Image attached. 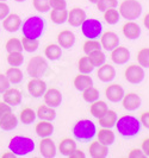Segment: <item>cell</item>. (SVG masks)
Segmentation results:
<instances>
[{
	"mask_svg": "<svg viewBox=\"0 0 149 158\" xmlns=\"http://www.w3.org/2000/svg\"><path fill=\"white\" fill-rule=\"evenodd\" d=\"M118 132L123 137H134L141 130V123L140 120L131 115H124L119 118L116 123Z\"/></svg>",
	"mask_w": 149,
	"mask_h": 158,
	"instance_id": "obj_1",
	"label": "cell"
},
{
	"mask_svg": "<svg viewBox=\"0 0 149 158\" xmlns=\"http://www.w3.org/2000/svg\"><path fill=\"white\" fill-rule=\"evenodd\" d=\"M43 29H44V20L38 16H32L25 20L22 31H23L24 37L37 40L42 36Z\"/></svg>",
	"mask_w": 149,
	"mask_h": 158,
	"instance_id": "obj_2",
	"label": "cell"
},
{
	"mask_svg": "<svg viewBox=\"0 0 149 158\" xmlns=\"http://www.w3.org/2000/svg\"><path fill=\"white\" fill-rule=\"evenodd\" d=\"M95 133H97L95 125L88 119L79 120L73 127V135L78 140L88 142L95 135Z\"/></svg>",
	"mask_w": 149,
	"mask_h": 158,
	"instance_id": "obj_3",
	"label": "cell"
},
{
	"mask_svg": "<svg viewBox=\"0 0 149 158\" xmlns=\"http://www.w3.org/2000/svg\"><path fill=\"white\" fill-rule=\"evenodd\" d=\"M8 149L16 156H25V155L33 151L35 143L31 138L23 137V135H17V137H13L11 139V142L8 144Z\"/></svg>",
	"mask_w": 149,
	"mask_h": 158,
	"instance_id": "obj_4",
	"label": "cell"
},
{
	"mask_svg": "<svg viewBox=\"0 0 149 158\" xmlns=\"http://www.w3.org/2000/svg\"><path fill=\"white\" fill-rule=\"evenodd\" d=\"M142 13V6L137 0H124L119 6V15L128 20L137 19Z\"/></svg>",
	"mask_w": 149,
	"mask_h": 158,
	"instance_id": "obj_5",
	"label": "cell"
},
{
	"mask_svg": "<svg viewBox=\"0 0 149 158\" xmlns=\"http://www.w3.org/2000/svg\"><path fill=\"white\" fill-rule=\"evenodd\" d=\"M103 30L102 23L98 19H85L81 24V31L88 40H95L100 36Z\"/></svg>",
	"mask_w": 149,
	"mask_h": 158,
	"instance_id": "obj_6",
	"label": "cell"
},
{
	"mask_svg": "<svg viewBox=\"0 0 149 158\" xmlns=\"http://www.w3.org/2000/svg\"><path fill=\"white\" fill-rule=\"evenodd\" d=\"M48 69L47 61L41 57V56H35L28 63V73L31 77H39L42 76Z\"/></svg>",
	"mask_w": 149,
	"mask_h": 158,
	"instance_id": "obj_7",
	"label": "cell"
},
{
	"mask_svg": "<svg viewBox=\"0 0 149 158\" xmlns=\"http://www.w3.org/2000/svg\"><path fill=\"white\" fill-rule=\"evenodd\" d=\"M125 79L128 82L133 83V85H137L141 83L143 79H144V70L141 65L138 64H131L125 69Z\"/></svg>",
	"mask_w": 149,
	"mask_h": 158,
	"instance_id": "obj_8",
	"label": "cell"
},
{
	"mask_svg": "<svg viewBox=\"0 0 149 158\" xmlns=\"http://www.w3.org/2000/svg\"><path fill=\"white\" fill-rule=\"evenodd\" d=\"M28 90L29 93L35 96V98H39L44 94V92L47 90V85L44 81L39 79V77H32L29 83H28Z\"/></svg>",
	"mask_w": 149,
	"mask_h": 158,
	"instance_id": "obj_9",
	"label": "cell"
},
{
	"mask_svg": "<svg viewBox=\"0 0 149 158\" xmlns=\"http://www.w3.org/2000/svg\"><path fill=\"white\" fill-rule=\"evenodd\" d=\"M111 60L116 64H125L130 60V51L125 47H116L111 51Z\"/></svg>",
	"mask_w": 149,
	"mask_h": 158,
	"instance_id": "obj_10",
	"label": "cell"
},
{
	"mask_svg": "<svg viewBox=\"0 0 149 158\" xmlns=\"http://www.w3.org/2000/svg\"><path fill=\"white\" fill-rule=\"evenodd\" d=\"M44 102L47 103L49 107H57L61 105L62 101V94L59 89L56 88H49L44 92Z\"/></svg>",
	"mask_w": 149,
	"mask_h": 158,
	"instance_id": "obj_11",
	"label": "cell"
},
{
	"mask_svg": "<svg viewBox=\"0 0 149 158\" xmlns=\"http://www.w3.org/2000/svg\"><path fill=\"white\" fill-rule=\"evenodd\" d=\"M100 43H102V48H104L105 50L112 51L115 48L118 47V44H119V37H118L115 32L107 31L102 36Z\"/></svg>",
	"mask_w": 149,
	"mask_h": 158,
	"instance_id": "obj_12",
	"label": "cell"
},
{
	"mask_svg": "<svg viewBox=\"0 0 149 158\" xmlns=\"http://www.w3.org/2000/svg\"><path fill=\"white\" fill-rule=\"evenodd\" d=\"M39 151L41 155L46 158H51L55 157L56 155V145L55 143L53 142L50 138H43L41 143H39Z\"/></svg>",
	"mask_w": 149,
	"mask_h": 158,
	"instance_id": "obj_13",
	"label": "cell"
},
{
	"mask_svg": "<svg viewBox=\"0 0 149 158\" xmlns=\"http://www.w3.org/2000/svg\"><path fill=\"white\" fill-rule=\"evenodd\" d=\"M105 96L111 102H118L124 96V89L119 85H111L105 89Z\"/></svg>",
	"mask_w": 149,
	"mask_h": 158,
	"instance_id": "obj_14",
	"label": "cell"
},
{
	"mask_svg": "<svg viewBox=\"0 0 149 158\" xmlns=\"http://www.w3.org/2000/svg\"><path fill=\"white\" fill-rule=\"evenodd\" d=\"M85 19H86V12L82 8L75 7L71 10V12H68L67 22L71 24L72 26H80L84 23Z\"/></svg>",
	"mask_w": 149,
	"mask_h": 158,
	"instance_id": "obj_15",
	"label": "cell"
},
{
	"mask_svg": "<svg viewBox=\"0 0 149 158\" xmlns=\"http://www.w3.org/2000/svg\"><path fill=\"white\" fill-rule=\"evenodd\" d=\"M22 25V19L20 17L16 15V13H10L5 19H4V23L2 26L4 29L8 32H16L18 31V29Z\"/></svg>",
	"mask_w": 149,
	"mask_h": 158,
	"instance_id": "obj_16",
	"label": "cell"
},
{
	"mask_svg": "<svg viewBox=\"0 0 149 158\" xmlns=\"http://www.w3.org/2000/svg\"><path fill=\"white\" fill-rule=\"evenodd\" d=\"M122 103L123 107L128 111H136L141 106V98L135 93H129L123 96Z\"/></svg>",
	"mask_w": 149,
	"mask_h": 158,
	"instance_id": "obj_17",
	"label": "cell"
},
{
	"mask_svg": "<svg viewBox=\"0 0 149 158\" xmlns=\"http://www.w3.org/2000/svg\"><path fill=\"white\" fill-rule=\"evenodd\" d=\"M2 94L4 101L10 106H17L22 102V93L16 88H8Z\"/></svg>",
	"mask_w": 149,
	"mask_h": 158,
	"instance_id": "obj_18",
	"label": "cell"
},
{
	"mask_svg": "<svg viewBox=\"0 0 149 158\" xmlns=\"http://www.w3.org/2000/svg\"><path fill=\"white\" fill-rule=\"evenodd\" d=\"M90 156L93 158H105L109 153V149L106 145H104L103 143L93 142L90 145Z\"/></svg>",
	"mask_w": 149,
	"mask_h": 158,
	"instance_id": "obj_19",
	"label": "cell"
},
{
	"mask_svg": "<svg viewBox=\"0 0 149 158\" xmlns=\"http://www.w3.org/2000/svg\"><path fill=\"white\" fill-rule=\"evenodd\" d=\"M57 42H59V45L61 48H66V49H69L74 45L75 43V36L74 33L69 30H63L59 33L57 36Z\"/></svg>",
	"mask_w": 149,
	"mask_h": 158,
	"instance_id": "obj_20",
	"label": "cell"
},
{
	"mask_svg": "<svg viewBox=\"0 0 149 158\" xmlns=\"http://www.w3.org/2000/svg\"><path fill=\"white\" fill-rule=\"evenodd\" d=\"M116 76V70L115 68L110 64H103L100 65L99 70H98V77L103 82H110L115 79Z\"/></svg>",
	"mask_w": 149,
	"mask_h": 158,
	"instance_id": "obj_21",
	"label": "cell"
},
{
	"mask_svg": "<svg viewBox=\"0 0 149 158\" xmlns=\"http://www.w3.org/2000/svg\"><path fill=\"white\" fill-rule=\"evenodd\" d=\"M123 33L129 40H137L140 37V35H141V29L136 23L128 22V23L123 25Z\"/></svg>",
	"mask_w": 149,
	"mask_h": 158,
	"instance_id": "obj_22",
	"label": "cell"
},
{
	"mask_svg": "<svg viewBox=\"0 0 149 158\" xmlns=\"http://www.w3.org/2000/svg\"><path fill=\"white\" fill-rule=\"evenodd\" d=\"M17 125H18V119L15 114H12V112L0 118V128L4 131H11L16 128Z\"/></svg>",
	"mask_w": 149,
	"mask_h": 158,
	"instance_id": "obj_23",
	"label": "cell"
},
{
	"mask_svg": "<svg viewBox=\"0 0 149 158\" xmlns=\"http://www.w3.org/2000/svg\"><path fill=\"white\" fill-rule=\"evenodd\" d=\"M117 123V114L115 111H107L103 114L99 118V125L102 127H106V128H111L112 126H115Z\"/></svg>",
	"mask_w": 149,
	"mask_h": 158,
	"instance_id": "obj_24",
	"label": "cell"
},
{
	"mask_svg": "<svg viewBox=\"0 0 149 158\" xmlns=\"http://www.w3.org/2000/svg\"><path fill=\"white\" fill-rule=\"evenodd\" d=\"M74 86L78 90H85L86 88L93 86V81L91 79V76H88L87 74L80 73L78 76H75L74 79Z\"/></svg>",
	"mask_w": 149,
	"mask_h": 158,
	"instance_id": "obj_25",
	"label": "cell"
},
{
	"mask_svg": "<svg viewBox=\"0 0 149 158\" xmlns=\"http://www.w3.org/2000/svg\"><path fill=\"white\" fill-rule=\"evenodd\" d=\"M53 132H54V126L48 120H41L38 124L36 125V133L39 137H42V138H46V137L51 135Z\"/></svg>",
	"mask_w": 149,
	"mask_h": 158,
	"instance_id": "obj_26",
	"label": "cell"
},
{
	"mask_svg": "<svg viewBox=\"0 0 149 158\" xmlns=\"http://www.w3.org/2000/svg\"><path fill=\"white\" fill-rule=\"evenodd\" d=\"M36 114L41 120H48V121L54 120L56 117V112L54 107H49V106H44V105L39 106Z\"/></svg>",
	"mask_w": 149,
	"mask_h": 158,
	"instance_id": "obj_27",
	"label": "cell"
},
{
	"mask_svg": "<svg viewBox=\"0 0 149 158\" xmlns=\"http://www.w3.org/2000/svg\"><path fill=\"white\" fill-rule=\"evenodd\" d=\"M77 149V143L71 138H64L59 145V150L63 156H69L73 151Z\"/></svg>",
	"mask_w": 149,
	"mask_h": 158,
	"instance_id": "obj_28",
	"label": "cell"
},
{
	"mask_svg": "<svg viewBox=\"0 0 149 158\" xmlns=\"http://www.w3.org/2000/svg\"><path fill=\"white\" fill-rule=\"evenodd\" d=\"M98 140L103 143L104 145H106V146L112 145L115 142V133L111 130L104 127L102 130H99V132H98Z\"/></svg>",
	"mask_w": 149,
	"mask_h": 158,
	"instance_id": "obj_29",
	"label": "cell"
},
{
	"mask_svg": "<svg viewBox=\"0 0 149 158\" xmlns=\"http://www.w3.org/2000/svg\"><path fill=\"white\" fill-rule=\"evenodd\" d=\"M107 105L105 101H102V100H95L94 102H92L91 105V114L93 115L94 118H100L105 112L107 111Z\"/></svg>",
	"mask_w": 149,
	"mask_h": 158,
	"instance_id": "obj_30",
	"label": "cell"
},
{
	"mask_svg": "<svg viewBox=\"0 0 149 158\" xmlns=\"http://www.w3.org/2000/svg\"><path fill=\"white\" fill-rule=\"evenodd\" d=\"M5 75L7 76L8 81L11 83H13V85H17V83L22 82V80H23V73H22V70L18 67H11V68H8Z\"/></svg>",
	"mask_w": 149,
	"mask_h": 158,
	"instance_id": "obj_31",
	"label": "cell"
},
{
	"mask_svg": "<svg viewBox=\"0 0 149 158\" xmlns=\"http://www.w3.org/2000/svg\"><path fill=\"white\" fill-rule=\"evenodd\" d=\"M44 54H46V56H47L49 60L56 61V60H59V58L61 57V55H62L61 47L57 45V44H49V45L46 48Z\"/></svg>",
	"mask_w": 149,
	"mask_h": 158,
	"instance_id": "obj_32",
	"label": "cell"
},
{
	"mask_svg": "<svg viewBox=\"0 0 149 158\" xmlns=\"http://www.w3.org/2000/svg\"><path fill=\"white\" fill-rule=\"evenodd\" d=\"M78 68L80 73H82V74H90V73L93 71L94 65H93V63L91 62V60H90L88 56H84V57H81V58L79 60Z\"/></svg>",
	"mask_w": 149,
	"mask_h": 158,
	"instance_id": "obj_33",
	"label": "cell"
},
{
	"mask_svg": "<svg viewBox=\"0 0 149 158\" xmlns=\"http://www.w3.org/2000/svg\"><path fill=\"white\" fill-rule=\"evenodd\" d=\"M82 99L86 102H94L95 100L99 99V90L94 87H88L85 90H82Z\"/></svg>",
	"mask_w": 149,
	"mask_h": 158,
	"instance_id": "obj_34",
	"label": "cell"
},
{
	"mask_svg": "<svg viewBox=\"0 0 149 158\" xmlns=\"http://www.w3.org/2000/svg\"><path fill=\"white\" fill-rule=\"evenodd\" d=\"M67 17H68V12L66 8L64 10H53L50 13V18L55 24H63L67 20Z\"/></svg>",
	"mask_w": 149,
	"mask_h": 158,
	"instance_id": "obj_35",
	"label": "cell"
},
{
	"mask_svg": "<svg viewBox=\"0 0 149 158\" xmlns=\"http://www.w3.org/2000/svg\"><path fill=\"white\" fill-rule=\"evenodd\" d=\"M102 50V43L97 40H88L84 44V52L86 55H90L94 51Z\"/></svg>",
	"mask_w": 149,
	"mask_h": 158,
	"instance_id": "obj_36",
	"label": "cell"
},
{
	"mask_svg": "<svg viewBox=\"0 0 149 158\" xmlns=\"http://www.w3.org/2000/svg\"><path fill=\"white\" fill-rule=\"evenodd\" d=\"M37 117V114L33 112V110L31 108H29V107H26V108H24L23 111L20 112V115H19V118H20V121L25 124V125H29V124H31L32 121L36 119Z\"/></svg>",
	"mask_w": 149,
	"mask_h": 158,
	"instance_id": "obj_37",
	"label": "cell"
},
{
	"mask_svg": "<svg viewBox=\"0 0 149 158\" xmlns=\"http://www.w3.org/2000/svg\"><path fill=\"white\" fill-rule=\"evenodd\" d=\"M119 12H118L116 8H110V10H106L105 12H104V19H105V22L107 24H110V25H115V24L118 23V20H119Z\"/></svg>",
	"mask_w": 149,
	"mask_h": 158,
	"instance_id": "obj_38",
	"label": "cell"
},
{
	"mask_svg": "<svg viewBox=\"0 0 149 158\" xmlns=\"http://www.w3.org/2000/svg\"><path fill=\"white\" fill-rule=\"evenodd\" d=\"M6 51L7 52H22L23 51V45H22V40L18 38H11L6 43Z\"/></svg>",
	"mask_w": 149,
	"mask_h": 158,
	"instance_id": "obj_39",
	"label": "cell"
},
{
	"mask_svg": "<svg viewBox=\"0 0 149 158\" xmlns=\"http://www.w3.org/2000/svg\"><path fill=\"white\" fill-rule=\"evenodd\" d=\"M24 62V56L22 52H8L7 63L11 67H19Z\"/></svg>",
	"mask_w": 149,
	"mask_h": 158,
	"instance_id": "obj_40",
	"label": "cell"
},
{
	"mask_svg": "<svg viewBox=\"0 0 149 158\" xmlns=\"http://www.w3.org/2000/svg\"><path fill=\"white\" fill-rule=\"evenodd\" d=\"M137 61L142 68H149V48H143L138 51Z\"/></svg>",
	"mask_w": 149,
	"mask_h": 158,
	"instance_id": "obj_41",
	"label": "cell"
},
{
	"mask_svg": "<svg viewBox=\"0 0 149 158\" xmlns=\"http://www.w3.org/2000/svg\"><path fill=\"white\" fill-rule=\"evenodd\" d=\"M22 45L23 49L28 52H33L37 50L38 48V40H32V38H28V37H24L22 40Z\"/></svg>",
	"mask_w": 149,
	"mask_h": 158,
	"instance_id": "obj_42",
	"label": "cell"
},
{
	"mask_svg": "<svg viewBox=\"0 0 149 158\" xmlns=\"http://www.w3.org/2000/svg\"><path fill=\"white\" fill-rule=\"evenodd\" d=\"M88 57H90V60L93 63L94 67H100V65H103V64L105 63V60H106V57L102 52V50H98V51H94L92 54H90Z\"/></svg>",
	"mask_w": 149,
	"mask_h": 158,
	"instance_id": "obj_43",
	"label": "cell"
},
{
	"mask_svg": "<svg viewBox=\"0 0 149 158\" xmlns=\"http://www.w3.org/2000/svg\"><path fill=\"white\" fill-rule=\"evenodd\" d=\"M117 5V0H99L97 2V7L100 12H105L106 10H110V8H116Z\"/></svg>",
	"mask_w": 149,
	"mask_h": 158,
	"instance_id": "obj_44",
	"label": "cell"
},
{
	"mask_svg": "<svg viewBox=\"0 0 149 158\" xmlns=\"http://www.w3.org/2000/svg\"><path fill=\"white\" fill-rule=\"evenodd\" d=\"M33 7L38 12L46 13L50 10V0H32Z\"/></svg>",
	"mask_w": 149,
	"mask_h": 158,
	"instance_id": "obj_45",
	"label": "cell"
},
{
	"mask_svg": "<svg viewBox=\"0 0 149 158\" xmlns=\"http://www.w3.org/2000/svg\"><path fill=\"white\" fill-rule=\"evenodd\" d=\"M10 85H11V82L8 81L7 76L4 74H0V94H2L6 89H8Z\"/></svg>",
	"mask_w": 149,
	"mask_h": 158,
	"instance_id": "obj_46",
	"label": "cell"
},
{
	"mask_svg": "<svg viewBox=\"0 0 149 158\" xmlns=\"http://www.w3.org/2000/svg\"><path fill=\"white\" fill-rule=\"evenodd\" d=\"M50 7L54 10H64L67 7L66 0H50Z\"/></svg>",
	"mask_w": 149,
	"mask_h": 158,
	"instance_id": "obj_47",
	"label": "cell"
},
{
	"mask_svg": "<svg viewBox=\"0 0 149 158\" xmlns=\"http://www.w3.org/2000/svg\"><path fill=\"white\" fill-rule=\"evenodd\" d=\"M10 15V7L5 4V1H0V20H4Z\"/></svg>",
	"mask_w": 149,
	"mask_h": 158,
	"instance_id": "obj_48",
	"label": "cell"
},
{
	"mask_svg": "<svg viewBox=\"0 0 149 158\" xmlns=\"http://www.w3.org/2000/svg\"><path fill=\"white\" fill-rule=\"evenodd\" d=\"M11 112H12V108H11V106L8 103H6L5 101L0 102V118L8 114V113H11Z\"/></svg>",
	"mask_w": 149,
	"mask_h": 158,
	"instance_id": "obj_49",
	"label": "cell"
},
{
	"mask_svg": "<svg viewBox=\"0 0 149 158\" xmlns=\"http://www.w3.org/2000/svg\"><path fill=\"white\" fill-rule=\"evenodd\" d=\"M129 157L130 158H143L146 157V155H144V152L140 149H134V150L130 151V153H129Z\"/></svg>",
	"mask_w": 149,
	"mask_h": 158,
	"instance_id": "obj_50",
	"label": "cell"
},
{
	"mask_svg": "<svg viewBox=\"0 0 149 158\" xmlns=\"http://www.w3.org/2000/svg\"><path fill=\"white\" fill-rule=\"evenodd\" d=\"M140 123L143 124V126L149 128V112H144L142 113L141 119H140Z\"/></svg>",
	"mask_w": 149,
	"mask_h": 158,
	"instance_id": "obj_51",
	"label": "cell"
},
{
	"mask_svg": "<svg viewBox=\"0 0 149 158\" xmlns=\"http://www.w3.org/2000/svg\"><path fill=\"white\" fill-rule=\"evenodd\" d=\"M142 151L144 152L146 157H149V138L144 139L142 143Z\"/></svg>",
	"mask_w": 149,
	"mask_h": 158,
	"instance_id": "obj_52",
	"label": "cell"
},
{
	"mask_svg": "<svg viewBox=\"0 0 149 158\" xmlns=\"http://www.w3.org/2000/svg\"><path fill=\"white\" fill-rule=\"evenodd\" d=\"M68 157H71V158H84L85 157V153H84L81 150H77V149H75V150L73 151Z\"/></svg>",
	"mask_w": 149,
	"mask_h": 158,
	"instance_id": "obj_53",
	"label": "cell"
},
{
	"mask_svg": "<svg viewBox=\"0 0 149 158\" xmlns=\"http://www.w3.org/2000/svg\"><path fill=\"white\" fill-rule=\"evenodd\" d=\"M143 24H144V26L149 30V13H147L146 17H144V19H143Z\"/></svg>",
	"mask_w": 149,
	"mask_h": 158,
	"instance_id": "obj_54",
	"label": "cell"
},
{
	"mask_svg": "<svg viewBox=\"0 0 149 158\" xmlns=\"http://www.w3.org/2000/svg\"><path fill=\"white\" fill-rule=\"evenodd\" d=\"M1 157H2V158H7V157L15 158V157H16V155H15L13 152H7V153H4V155H2Z\"/></svg>",
	"mask_w": 149,
	"mask_h": 158,
	"instance_id": "obj_55",
	"label": "cell"
},
{
	"mask_svg": "<svg viewBox=\"0 0 149 158\" xmlns=\"http://www.w3.org/2000/svg\"><path fill=\"white\" fill-rule=\"evenodd\" d=\"M88 1H91V2H93V4H97L99 0H88Z\"/></svg>",
	"mask_w": 149,
	"mask_h": 158,
	"instance_id": "obj_56",
	"label": "cell"
},
{
	"mask_svg": "<svg viewBox=\"0 0 149 158\" xmlns=\"http://www.w3.org/2000/svg\"><path fill=\"white\" fill-rule=\"evenodd\" d=\"M15 1H18V2H22V1H25V0H15Z\"/></svg>",
	"mask_w": 149,
	"mask_h": 158,
	"instance_id": "obj_57",
	"label": "cell"
},
{
	"mask_svg": "<svg viewBox=\"0 0 149 158\" xmlns=\"http://www.w3.org/2000/svg\"><path fill=\"white\" fill-rule=\"evenodd\" d=\"M0 1H6V0H0Z\"/></svg>",
	"mask_w": 149,
	"mask_h": 158,
	"instance_id": "obj_58",
	"label": "cell"
}]
</instances>
